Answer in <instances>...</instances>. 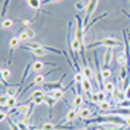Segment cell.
Masks as SVG:
<instances>
[{"label": "cell", "mask_w": 130, "mask_h": 130, "mask_svg": "<svg viewBox=\"0 0 130 130\" xmlns=\"http://www.w3.org/2000/svg\"><path fill=\"white\" fill-rule=\"evenodd\" d=\"M122 43L115 38V37H104L98 41H95L93 44H90V47H98V46H104V47H110V49H115V47H119Z\"/></svg>", "instance_id": "obj_1"}, {"label": "cell", "mask_w": 130, "mask_h": 130, "mask_svg": "<svg viewBox=\"0 0 130 130\" xmlns=\"http://www.w3.org/2000/svg\"><path fill=\"white\" fill-rule=\"evenodd\" d=\"M96 6H98V0H89V2L86 3V15H84V29L87 28V25H89V20H90L92 14L95 12Z\"/></svg>", "instance_id": "obj_2"}, {"label": "cell", "mask_w": 130, "mask_h": 130, "mask_svg": "<svg viewBox=\"0 0 130 130\" xmlns=\"http://www.w3.org/2000/svg\"><path fill=\"white\" fill-rule=\"evenodd\" d=\"M52 72H55V69L51 71V72H47V74H35L34 78H32V84H34V86H44V84H46V78H47Z\"/></svg>", "instance_id": "obj_3"}, {"label": "cell", "mask_w": 130, "mask_h": 130, "mask_svg": "<svg viewBox=\"0 0 130 130\" xmlns=\"http://www.w3.org/2000/svg\"><path fill=\"white\" fill-rule=\"evenodd\" d=\"M92 113H93V110L90 107H87V106H83L81 109H78V118L83 119V121H87L92 116Z\"/></svg>", "instance_id": "obj_4"}, {"label": "cell", "mask_w": 130, "mask_h": 130, "mask_svg": "<svg viewBox=\"0 0 130 130\" xmlns=\"http://www.w3.org/2000/svg\"><path fill=\"white\" fill-rule=\"evenodd\" d=\"M47 64H51V63H46V61H43V60H35V61H32L31 63V69L35 72V74H38V72H41Z\"/></svg>", "instance_id": "obj_5"}, {"label": "cell", "mask_w": 130, "mask_h": 130, "mask_svg": "<svg viewBox=\"0 0 130 130\" xmlns=\"http://www.w3.org/2000/svg\"><path fill=\"white\" fill-rule=\"evenodd\" d=\"M34 37H35V31H34V29H29V28L19 32V38H20L22 41H28V40H31V38H34Z\"/></svg>", "instance_id": "obj_6"}, {"label": "cell", "mask_w": 130, "mask_h": 130, "mask_svg": "<svg viewBox=\"0 0 130 130\" xmlns=\"http://www.w3.org/2000/svg\"><path fill=\"white\" fill-rule=\"evenodd\" d=\"M63 80H64V75H63V78L61 80H57L55 83H46L44 86H43V89L44 90H58V89H63Z\"/></svg>", "instance_id": "obj_7"}, {"label": "cell", "mask_w": 130, "mask_h": 130, "mask_svg": "<svg viewBox=\"0 0 130 130\" xmlns=\"http://www.w3.org/2000/svg\"><path fill=\"white\" fill-rule=\"evenodd\" d=\"M80 87H81V92H84L86 95H89V93L93 92V86H92V80H90V78H86V77H84V80H83V83L80 84Z\"/></svg>", "instance_id": "obj_8"}, {"label": "cell", "mask_w": 130, "mask_h": 130, "mask_svg": "<svg viewBox=\"0 0 130 130\" xmlns=\"http://www.w3.org/2000/svg\"><path fill=\"white\" fill-rule=\"evenodd\" d=\"M103 90H104L107 95H113V93L116 92V84H115L113 81H110V80H106V81L103 83Z\"/></svg>", "instance_id": "obj_9"}, {"label": "cell", "mask_w": 130, "mask_h": 130, "mask_svg": "<svg viewBox=\"0 0 130 130\" xmlns=\"http://www.w3.org/2000/svg\"><path fill=\"white\" fill-rule=\"evenodd\" d=\"M96 106H98V110H100L101 113H107V112H110L112 109H115V106H113L112 101H109V100L101 101V103H98Z\"/></svg>", "instance_id": "obj_10"}, {"label": "cell", "mask_w": 130, "mask_h": 130, "mask_svg": "<svg viewBox=\"0 0 130 130\" xmlns=\"http://www.w3.org/2000/svg\"><path fill=\"white\" fill-rule=\"evenodd\" d=\"M112 58H113V51L110 47H106L104 49V55H103V63H104V66H110V63H112Z\"/></svg>", "instance_id": "obj_11"}, {"label": "cell", "mask_w": 130, "mask_h": 130, "mask_svg": "<svg viewBox=\"0 0 130 130\" xmlns=\"http://www.w3.org/2000/svg\"><path fill=\"white\" fill-rule=\"evenodd\" d=\"M83 106H84V98H83V95H81V93H75L74 101H72V107H74V109H81Z\"/></svg>", "instance_id": "obj_12"}, {"label": "cell", "mask_w": 130, "mask_h": 130, "mask_svg": "<svg viewBox=\"0 0 130 130\" xmlns=\"http://www.w3.org/2000/svg\"><path fill=\"white\" fill-rule=\"evenodd\" d=\"M78 118V109H69V112L66 113V116H64V121L66 122H72V121H75Z\"/></svg>", "instance_id": "obj_13"}, {"label": "cell", "mask_w": 130, "mask_h": 130, "mask_svg": "<svg viewBox=\"0 0 130 130\" xmlns=\"http://www.w3.org/2000/svg\"><path fill=\"white\" fill-rule=\"evenodd\" d=\"M81 72L84 74V77L86 78H90L92 80V77H93V72H92V68L87 64V61H86V58H84V61H83V69H81Z\"/></svg>", "instance_id": "obj_14"}, {"label": "cell", "mask_w": 130, "mask_h": 130, "mask_svg": "<svg viewBox=\"0 0 130 130\" xmlns=\"http://www.w3.org/2000/svg\"><path fill=\"white\" fill-rule=\"evenodd\" d=\"M19 46H22V40L19 38V35L11 37V38H9V51L12 52V51H14V49H17Z\"/></svg>", "instance_id": "obj_15"}, {"label": "cell", "mask_w": 130, "mask_h": 130, "mask_svg": "<svg viewBox=\"0 0 130 130\" xmlns=\"http://www.w3.org/2000/svg\"><path fill=\"white\" fill-rule=\"evenodd\" d=\"M32 55H35V57H44V55H47V51H46V47H44V44L41 46V47H38V49H28Z\"/></svg>", "instance_id": "obj_16"}, {"label": "cell", "mask_w": 130, "mask_h": 130, "mask_svg": "<svg viewBox=\"0 0 130 130\" xmlns=\"http://www.w3.org/2000/svg\"><path fill=\"white\" fill-rule=\"evenodd\" d=\"M26 3H28V6H29L31 9L37 11V9H40V8H41L43 0H26Z\"/></svg>", "instance_id": "obj_17"}, {"label": "cell", "mask_w": 130, "mask_h": 130, "mask_svg": "<svg viewBox=\"0 0 130 130\" xmlns=\"http://www.w3.org/2000/svg\"><path fill=\"white\" fill-rule=\"evenodd\" d=\"M49 95L55 100V101H60V100H63L64 98V89H58V90H52V92H49Z\"/></svg>", "instance_id": "obj_18"}, {"label": "cell", "mask_w": 130, "mask_h": 130, "mask_svg": "<svg viewBox=\"0 0 130 130\" xmlns=\"http://www.w3.org/2000/svg\"><path fill=\"white\" fill-rule=\"evenodd\" d=\"M83 80H84V74L81 71H75V74H74V84L80 86L83 83Z\"/></svg>", "instance_id": "obj_19"}, {"label": "cell", "mask_w": 130, "mask_h": 130, "mask_svg": "<svg viewBox=\"0 0 130 130\" xmlns=\"http://www.w3.org/2000/svg\"><path fill=\"white\" fill-rule=\"evenodd\" d=\"M19 89H20V86H8L5 93L8 96H17L19 95Z\"/></svg>", "instance_id": "obj_20"}, {"label": "cell", "mask_w": 130, "mask_h": 130, "mask_svg": "<svg viewBox=\"0 0 130 130\" xmlns=\"http://www.w3.org/2000/svg\"><path fill=\"white\" fill-rule=\"evenodd\" d=\"M116 63L119 64L121 68H122V66H127V57H125L124 52H119V54L116 55Z\"/></svg>", "instance_id": "obj_21"}, {"label": "cell", "mask_w": 130, "mask_h": 130, "mask_svg": "<svg viewBox=\"0 0 130 130\" xmlns=\"http://www.w3.org/2000/svg\"><path fill=\"white\" fill-rule=\"evenodd\" d=\"M12 26H14V20L8 19V17H3V20H2V29H11Z\"/></svg>", "instance_id": "obj_22"}, {"label": "cell", "mask_w": 130, "mask_h": 130, "mask_svg": "<svg viewBox=\"0 0 130 130\" xmlns=\"http://www.w3.org/2000/svg\"><path fill=\"white\" fill-rule=\"evenodd\" d=\"M12 77V72H11V69H8V68H3L2 69V81L3 83H6L9 78Z\"/></svg>", "instance_id": "obj_23"}, {"label": "cell", "mask_w": 130, "mask_h": 130, "mask_svg": "<svg viewBox=\"0 0 130 130\" xmlns=\"http://www.w3.org/2000/svg\"><path fill=\"white\" fill-rule=\"evenodd\" d=\"M101 77H103L104 81H106V80H110V77H112V71H110V68L103 66V69H101Z\"/></svg>", "instance_id": "obj_24"}, {"label": "cell", "mask_w": 130, "mask_h": 130, "mask_svg": "<svg viewBox=\"0 0 130 130\" xmlns=\"http://www.w3.org/2000/svg\"><path fill=\"white\" fill-rule=\"evenodd\" d=\"M46 96V95H44ZM44 96H35V98H29V103L35 107V106H41L44 104Z\"/></svg>", "instance_id": "obj_25"}, {"label": "cell", "mask_w": 130, "mask_h": 130, "mask_svg": "<svg viewBox=\"0 0 130 130\" xmlns=\"http://www.w3.org/2000/svg\"><path fill=\"white\" fill-rule=\"evenodd\" d=\"M6 107L9 110H12V107H17V96H9L8 101H6ZM11 113V112H9Z\"/></svg>", "instance_id": "obj_26"}, {"label": "cell", "mask_w": 130, "mask_h": 130, "mask_svg": "<svg viewBox=\"0 0 130 130\" xmlns=\"http://www.w3.org/2000/svg\"><path fill=\"white\" fill-rule=\"evenodd\" d=\"M57 124H54V122H51V121H47V122H43V125H41V130H57Z\"/></svg>", "instance_id": "obj_27"}, {"label": "cell", "mask_w": 130, "mask_h": 130, "mask_svg": "<svg viewBox=\"0 0 130 130\" xmlns=\"http://www.w3.org/2000/svg\"><path fill=\"white\" fill-rule=\"evenodd\" d=\"M55 103H57V101H55V100H54V98H52V96H51L49 93H47V95L44 96V104H47V106L51 107V110L54 109V104H55Z\"/></svg>", "instance_id": "obj_28"}, {"label": "cell", "mask_w": 130, "mask_h": 130, "mask_svg": "<svg viewBox=\"0 0 130 130\" xmlns=\"http://www.w3.org/2000/svg\"><path fill=\"white\" fill-rule=\"evenodd\" d=\"M15 125H17V128H19V130H31V127H29L28 124H25L22 119L15 121Z\"/></svg>", "instance_id": "obj_29"}, {"label": "cell", "mask_w": 130, "mask_h": 130, "mask_svg": "<svg viewBox=\"0 0 130 130\" xmlns=\"http://www.w3.org/2000/svg\"><path fill=\"white\" fill-rule=\"evenodd\" d=\"M89 100H90L92 103H95V104H98V103H100V100H98V90H96V92L93 90L92 93H89Z\"/></svg>", "instance_id": "obj_30"}, {"label": "cell", "mask_w": 130, "mask_h": 130, "mask_svg": "<svg viewBox=\"0 0 130 130\" xmlns=\"http://www.w3.org/2000/svg\"><path fill=\"white\" fill-rule=\"evenodd\" d=\"M75 8H77V11H86V3H83V2H77L75 3Z\"/></svg>", "instance_id": "obj_31"}, {"label": "cell", "mask_w": 130, "mask_h": 130, "mask_svg": "<svg viewBox=\"0 0 130 130\" xmlns=\"http://www.w3.org/2000/svg\"><path fill=\"white\" fill-rule=\"evenodd\" d=\"M44 47H46L47 52H52V54H63L60 49H55V47H51V46H44Z\"/></svg>", "instance_id": "obj_32"}, {"label": "cell", "mask_w": 130, "mask_h": 130, "mask_svg": "<svg viewBox=\"0 0 130 130\" xmlns=\"http://www.w3.org/2000/svg\"><path fill=\"white\" fill-rule=\"evenodd\" d=\"M22 121L29 125V124H31V116H22Z\"/></svg>", "instance_id": "obj_33"}, {"label": "cell", "mask_w": 130, "mask_h": 130, "mask_svg": "<svg viewBox=\"0 0 130 130\" xmlns=\"http://www.w3.org/2000/svg\"><path fill=\"white\" fill-rule=\"evenodd\" d=\"M124 92H125V96H127V100H130V84L124 89Z\"/></svg>", "instance_id": "obj_34"}, {"label": "cell", "mask_w": 130, "mask_h": 130, "mask_svg": "<svg viewBox=\"0 0 130 130\" xmlns=\"http://www.w3.org/2000/svg\"><path fill=\"white\" fill-rule=\"evenodd\" d=\"M22 25H23V26H26V28H28V26H29V25H31V20H28V19H25V20H22Z\"/></svg>", "instance_id": "obj_35"}, {"label": "cell", "mask_w": 130, "mask_h": 130, "mask_svg": "<svg viewBox=\"0 0 130 130\" xmlns=\"http://www.w3.org/2000/svg\"><path fill=\"white\" fill-rule=\"evenodd\" d=\"M124 121H125V124H127V125H130V115L124 116Z\"/></svg>", "instance_id": "obj_36"}, {"label": "cell", "mask_w": 130, "mask_h": 130, "mask_svg": "<svg viewBox=\"0 0 130 130\" xmlns=\"http://www.w3.org/2000/svg\"><path fill=\"white\" fill-rule=\"evenodd\" d=\"M31 130H41V128H37V127H35V128H31Z\"/></svg>", "instance_id": "obj_37"}]
</instances>
